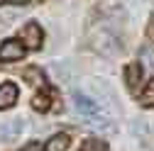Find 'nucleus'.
Returning a JSON list of instances; mask_svg holds the SVG:
<instances>
[{"mask_svg":"<svg viewBox=\"0 0 154 151\" xmlns=\"http://www.w3.org/2000/svg\"><path fill=\"white\" fill-rule=\"evenodd\" d=\"M140 76H142L140 64H130V66L125 68V81H127V85H130V88H134V85L140 83Z\"/></svg>","mask_w":154,"mask_h":151,"instance_id":"nucleus-10","label":"nucleus"},{"mask_svg":"<svg viewBox=\"0 0 154 151\" xmlns=\"http://www.w3.org/2000/svg\"><path fill=\"white\" fill-rule=\"evenodd\" d=\"M134 3H144V0H134Z\"/></svg>","mask_w":154,"mask_h":151,"instance_id":"nucleus-17","label":"nucleus"},{"mask_svg":"<svg viewBox=\"0 0 154 151\" xmlns=\"http://www.w3.org/2000/svg\"><path fill=\"white\" fill-rule=\"evenodd\" d=\"M22 151H42V146H39V144H27Z\"/></svg>","mask_w":154,"mask_h":151,"instance_id":"nucleus-15","label":"nucleus"},{"mask_svg":"<svg viewBox=\"0 0 154 151\" xmlns=\"http://www.w3.org/2000/svg\"><path fill=\"white\" fill-rule=\"evenodd\" d=\"M69 146H71V139H69L66 134H54V137L47 141L44 151H69Z\"/></svg>","mask_w":154,"mask_h":151,"instance_id":"nucleus-9","label":"nucleus"},{"mask_svg":"<svg viewBox=\"0 0 154 151\" xmlns=\"http://www.w3.org/2000/svg\"><path fill=\"white\" fill-rule=\"evenodd\" d=\"M42 27L37 25V22H27V25H22V29H20V44L25 46V49H39L42 46Z\"/></svg>","mask_w":154,"mask_h":151,"instance_id":"nucleus-2","label":"nucleus"},{"mask_svg":"<svg viewBox=\"0 0 154 151\" xmlns=\"http://www.w3.org/2000/svg\"><path fill=\"white\" fill-rule=\"evenodd\" d=\"M91 44H93V49L98 51V54H103V56H118L120 51H122V44H120V37L115 34V29L112 27H108V25H98L93 32H91Z\"/></svg>","mask_w":154,"mask_h":151,"instance_id":"nucleus-1","label":"nucleus"},{"mask_svg":"<svg viewBox=\"0 0 154 151\" xmlns=\"http://www.w3.org/2000/svg\"><path fill=\"white\" fill-rule=\"evenodd\" d=\"M17 102V85L15 83H3L0 85V110H8Z\"/></svg>","mask_w":154,"mask_h":151,"instance_id":"nucleus-7","label":"nucleus"},{"mask_svg":"<svg viewBox=\"0 0 154 151\" xmlns=\"http://www.w3.org/2000/svg\"><path fill=\"white\" fill-rule=\"evenodd\" d=\"M25 78H29V83H32V85H42V83H44L37 68H27V71H25Z\"/></svg>","mask_w":154,"mask_h":151,"instance_id":"nucleus-14","label":"nucleus"},{"mask_svg":"<svg viewBox=\"0 0 154 151\" xmlns=\"http://www.w3.org/2000/svg\"><path fill=\"white\" fill-rule=\"evenodd\" d=\"M81 151H108V146L100 139H86L83 146H81Z\"/></svg>","mask_w":154,"mask_h":151,"instance_id":"nucleus-12","label":"nucleus"},{"mask_svg":"<svg viewBox=\"0 0 154 151\" xmlns=\"http://www.w3.org/2000/svg\"><path fill=\"white\" fill-rule=\"evenodd\" d=\"M8 3H27V0H8Z\"/></svg>","mask_w":154,"mask_h":151,"instance_id":"nucleus-16","label":"nucleus"},{"mask_svg":"<svg viewBox=\"0 0 154 151\" xmlns=\"http://www.w3.org/2000/svg\"><path fill=\"white\" fill-rule=\"evenodd\" d=\"M73 105H76V110H79L81 115H86V117L100 115V105L95 102V100H91V98H86V95H81V93H73Z\"/></svg>","mask_w":154,"mask_h":151,"instance_id":"nucleus-5","label":"nucleus"},{"mask_svg":"<svg viewBox=\"0 0 154 151\" xmlns=\"http://www.w3.org/2000/svg\"><path fill=\"white\" fill-rule=\"evenodd\" d=\"M22 129H25V120H22V117L0 120V141H10V139H15Z\"/></svg>","mask_w":154,"mask_h":151,"instance_id":"nucleus-4","label":"nucleus"},{"mask_svg":"<svg viewBox=\"0 0 154 151\" xmlns=\"http://www.w3.org/2000/svg\"><path fill=\"white\" fill-rule=\"evenodd\" d=\"M140 68H144L147 73L154 76V46L152 44H144L140 49Z\"/></svg>","mask_w":154,"mask_h":151,"instance_id":"nucleus-8","label":"nucleus"},{"mask_svg":"<svg viewBox=\"0 0 154 151\" xmlns=\"http://www.w3.org/2000/svg\"><path fill=\"white\" fill-rule=\"evenodd\" d=\"M32 107L34 110H49V98L44 95V93H42V95H34V100H32Z\"/></svg>","mask_w":154,"mask_h":151,"instance_id":"nucleus-13","label":"nucleus"},{"mask_svg":"<svg viewBox=\"0 0 154 151\" xmlns=\"http://www.w3.org/2000/svg\"><path fill=\"white\" fill-rule=\"evenodd\" d=\"M91 90H93V93H95V95H98L103 102H108V105H112V107H115V90H112L105 81L93 78V81H91Z\"/></svg>","mask_w":154,"mask_h":151,"instance_id":"nucleus-6","label":"nucleus"},{"mask_svg":"<svg viewBox=\"0 0 154 151\" xmlns=\"http://www.w3.org/2000/svg\"><path fill=\"white\" fill-rule=\"evenodd\" d=\"M25 56V46L17 42V39H5L3 46H0V61L12 64V61H20Z\"/></svg>","mask_w":154,"mask_h":151,"instance_id":"nucleus-3","label":"nucleus"},{"mask_svg":"<svg viewBox=\"0 0 154 151\" xmlns=\"http://www.w3.org/2000/svg\"><path fill=\"white\" fill-rule=\"evenodd\" d=\"M140 105H144V107H154V78H152L149 85L142 90V95H140Z\"/></svg>","mask_w":154,"mask_h":151,"instance_id":"nucleus-11","label":"nucleus"}]
</instances>
